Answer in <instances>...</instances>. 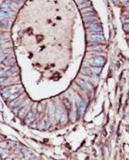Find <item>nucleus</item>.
<instances>
[{"label": "nucleus", "instance_id": "obj_8", "mask_svg": "<svg viewBox=\"0 0 129 160\" xmlns=\"http://www.w3.org/2000/svg\"><path fill=\"white\" fill-rule=\"evenodd\" d=\"M34 119H35V114H34V110H33V111L29 112L27 114V116L26 118V122L27 123H30V122H32L33 121H34Z\"/></svg>", "mask_w": 129, "mask_h": 160}, {"label": "nucleus", "instance_id": "obj_15", "mask_svg": "<svg viewBox=\"0 0 129 160\" xmlns=\"http://www.w3.org/2000/svg\"><path fill=\"white\" fill-rule=\"evenodd\" d=\"M19 103H20V99L16 98V99H15V101H12V102H11L10 106H11V107H15V106H17Z\"/></svg>", "mask_w": 129, "mask_h": 160}, {"label": "nucleus", "instance_id": "obj_6", "mask_svg": "<svg viewBox=\"0 0 129 160\" xmlns=\"http://www.w3.org/2000/svg\"><path fill=\"white\" fill-rule=\"evenodd\" d=\"M2 8H10L11 10H16V5L15 4H13L11 1L10 0H7V1H5L3 4H2Z\"/></svg>", "mask_w": 129, "mask_h": 160}, {"label": "nucleus", "instance_id": "obj_17", "mask_svg": "<svg viewBox=\"0 0 129 160\" xmlns=\"http://www.w3.org/2000/svg\"><path fill=\"white\" fill-rule=\"evenodd\" d=\"M123 29L125 31H129V24H126V25L123 26Z\"/></svg>", "mask_w": 129, "mask_h": 160}, {"label": "nucleus", "instance_id": "obj_9", "mask_svg": "<svg viewBox=\"0 0 129 160\" xmlns=\"http://www.w3.org/2000/svg\"><path fill=\"white\" fill-rule=\"evenodd\" d=\"M81 73L83 74V75H89V76H91L92 75V70L90 69V68H83L82 70H81Z\"/></svg>", "mask_w": 129, "mask_h": 160}, {"label": "nucleus", "instance_id": "obj_21", "mask_svg": "<svg viewBox=\"0 0 129 160\" xmlns=\"http://www.w3.org/2000/svg\"><path fill=\"white\" fill-rule=\"evenodd\" d=\"M127 10H128V11H129V3H128V4H127Z\"/></svg>", "mask_w": 129, "mask_h": 160}, {"label": "nucleus", "instance_id": "obj_7", "mask_svg": "<svg viewBox=\"0 0 129 160\" xmlns=\"http://www.w3.org/2000/svg\"><path fill=\"white\" fill-rule=\"evenodd\" d=\"M86 103L85 102H80L79 103V106H78V110H79V114H80V116H82L83 114H84V112H85V109H86Z\"/></svg>", "mask_w": 129, "mask_h": 160}, {"label": "nucleus", "instance_id": "obj_20", "mask_svg": "<svg viewBox=\"0 0 129 160\" xmlns=\"http://www.w3.org/2000/svg\"><path fill=\"white\" fill-rule=\"evenodd\" d=\"M86 11H92V9H91V8H88V9H86V10L82 11V12H83V13H85Z\"/></svg>", "mask_w": 129, "mask_h": 160}, {"label": "nucleus", "instance_id": "obj_1", "mask_svg": "<svg viewBox=\"0 0 129 160\" xmlns=\"http://www.w3.org/2000/svg\"><path fill=\"white\" fill-rule=\"evenodd\" d=\"M22 89H23L22 85H14V86H11V87L4 89L1 93H2L3 98L9 99L12 94H15V93H17V92H20Z\"/></svg>", "mask_w": 129, "mask_h": 160}, {"label": "nucleus", "instance_id": "obj_12", "mask_svg": "<svg viewBox=\"0 0 129 160\" xmlns=\"http://www.w3.org/2000/svg\"><path fill=\"white\" fill-rule=\"evenodd\" d=\"M79 86L83 89V90H88V89H90V85L88 84V83H86L85 81H83V80H79Z\"/></svg>", "mask_w": 129, "mask_h": 160}, {"label": "nucleus", "instance_id": "obj_2", "mask_svg": "<svg viewBox=\"0 0 129 160\" xmlns=\"http://www.w3.org/2000/svg\"><path fill=\"white\" fill-rule=\"evenodd\" d=\"M86 26L88 28H90V31L92 32V33H94V34H100V33H102V31H103L101 26L98 23H95V22L90 23L89 25H86Z\"/></svg>", "mask_w": 129, "mask_h": 160}, {"label": "nucleus", "instance_id": "obj_14", "mask_svg": "<svg viewBox=\"0 0 129 160\" xmlns=\"http://www.w3.org/2000/svg\"><path fill=\"white\" fill-rule=\"evenodd\" d=\"M2 63L5 64L6 66H11V65L14 64V59H13V58H9V59H7L6 61H4V62H2Z\"/></svg>", "mask_w": 129, "mask_h": 160}, {"label": "nucleus", "instance_id": "obj_4", "mask_svg": "<svg viewBox=\"0 0 129 160\" xmlns=\"http://www.w3.org/2000/svg\"><path fill=\"white\" fill-rule=\"evenodd\" d=\"M91 63L96 67H101L105 63V58L103 57H96L91 60Z\"/></svg>", "mask_w": 129, "mask_h": 160}, {"label": "nucleus", "instance_id": "obj_16", "mask_svg": "<svg viewBox=\"0 0 129 160\" xmlns=\"http://www.w3.org/2000/svg\"><path fill=\"white\" fill-rule=\"evenodd\" d=\"M92 72L95 73L96 75H98V74H100V72H101V68H99V67H98V68H93V69H92Z\"/></svg>", "mask_w": 129, "mask_h": 160}, {"label": "nucleus", "instance_id": "obj_18", "mask_svg": "<svg viewBox=\"0 0 129 160\" xmlns=\"http://www.w3.org/2000/svg\"><path fill=\"white\" fill-rule=\"evenodd\" d=\"M75 1H76V3H77L78 5H81V4H83L86 0H75Z\"/></svg>", "mask_w": 129, "mask_h": 160}, {"label": "nucleus", "instance_id": "obj_13", "mask_svg": "<svg viewBox=\"0 0 129 160\" xmlns=\"http://www.w3.org/2000/svg\"><path fill=\"white\" fill-rule=\"evenodd\" d=\"M10 22H9V20H5V19H2V23H1V26L2 27H6V28H8L9 26H10Z\"/></svg>", "mask_w": 129, "mask_h": 160}, {"label": "nucleus", "instance_id": "obj_19", "mask_svg": "<svg viewBox=\"0 0 129 160\" xmlns=\"http://www.w3.org/2000/svg\"><path fill=\"white\" fill-rule=\"evenodd\" d=\"M128 122L129 121V108L127 109V111H126V117H125V122Z\"/></svg>", "mask_w": 129, "mask_h": 160}, {"label": "nucleus", "instance_id": "obj_3", "mask_svg": "<svg viewBox=\"0 0 129 160\" xmlns=\"http://www.w3.org/2000/svg\"><path fill=\"white\" fill-rule=\"evenodd\" d=\"M90 40L94 43H105V38L101 34H92L90 36Z\"/></svg>", "mask_w": 129, "mask_h": 160}, {"label": "nucleus", "instance_id": "obj_10", "mask_svg": "<svg viewBox=\"0 0 129 160\" xmlns=\"http://www.w3.org/2000/svg\"><path fill=\"white\" fill-rule=\"evenodd\" d=\"M97 17L95 15H91V16H85L84 17V21L86 23H92V22L96 21Z\"/></svg>", "mask_w": 129, "mask_h": 160}, {"label": "nucleus", "instance_id": "obj_22", "mask_svg": "<svg viewBox=\"0 0 129 160\" xmlns=\"http://www.w3.org/2000/svg\"><path fill=\"white\" fill-rule=\"evenodd\" d=\"M128 16H129V14H128Z\"/></svg>", "mask_w": 129, "mask_h": 160}, {"label": "nucleus", "instance_id": "obj_5", "mask_svg": "<svg viewBox=\"0 0 129 160\" xmlns=\"http://www.w3.org/2000/svg\"><path fill=\"white\" fill-rule=\"evenodd\" d=\"M14 15L13 11H7L5 10H2L1 9V19H8V18H11Z\"/></svg>", "mask_w": 129, "mask_h": 160}, {"label": "nucleus", "instance_id": "obj_11", "mask_svg": "<svg viewBox=\"0 0 129 160\" xmlns=\"http://www.w3.org/2000/svg\"><path fill=\"white\" fill-rule=\"evenodd\" d=\"M27 111H28V107H22L21 109L19 110V113H18L19 117H24V116H25V115L27 113Z\"/></svg>", "mask_w": 129, "mask_h": 160}]
</instances>
